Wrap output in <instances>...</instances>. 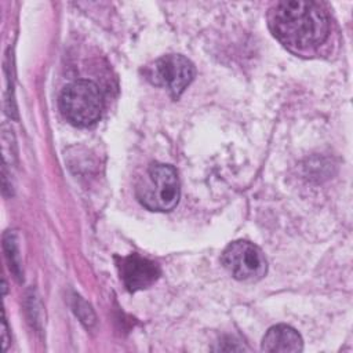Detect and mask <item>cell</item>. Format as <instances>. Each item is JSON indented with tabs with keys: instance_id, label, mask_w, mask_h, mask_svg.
<instances>
[{
	"instance_id": "4",
	"label": "cell",
	"mask_w": 353,
	"mask_h": 353,
	"mask_svg": "<svg viewBox=\"0 0 353 353\" xmlns=\"http://www.w3.org/2000/svg\"><path fill=\"white\" fill-rule=\"evenodd\" d=\"M225 269L240 281H258L268 272V262L262 250L251 241L230 243L221 256Z\"/></svg>"
},
{
	"instance_id": "3",
	"label": "cell",
	"mask_w": 353,
	"mask_h": 353,
	"mask_svg": "<svg viewBox=\"0 0 353 353\" xmlns=\"http://www.w3.org/2000/svg\"><path fill=\"white\" fill-rule=\"evenodd\" d=\"M102 108V92L90 80H77L68 84L59 97V109L63 117L77 127L94 124L101 117Z\"/></svg>"
},
{
	"instance_id": "1",
	"label": "cell",
	"mask_w": 353,
	"mask_h": 353,
	"mask_svg": "<svg viewBox=\"0 0 353 353\" xmlns=\"http://www.w3.org/2000/svg\"><path fill=\"white\" fill-rule=\"evenodd\" d=\"M268 22L273 36L295 51L317 47L330 32L327 12L316 1H279L270 8Z\"/></svg>"
},
{
	"instance_id": "8",
	"label": "cell",
	"mask_w": 353,
	"mask_h": 353,
	"mask_svg": "<svg viewBox=\"0 0 353 353\" xmlns=\"http://www.w3.org/2000/svg\"><path fill=\"white\" fill-rule=\"evenodd\" d=\"M3 345H4V349L7 347V343H8V339H7V324H6V319H3Z\"/></svg>"
},
{
	"instance_id": "5",
	"label": "cell",
	"mask_w": 353,
	"mask_h": 353,
	"mask_svg": "<svg viewBox=\"0 0 353 353\" xmlns=\"http://www.w3.org/2000/svg\"><path fill=\"white\" fill-rule=\"evenodd\" d=\"M146 79L157 85L167 88L174 98H178L194 77L193 63L179 54L160 57L145 69Z\"/></svg>"
},
{
	"instance_id": "6",
	"label": "cell",
	"mask_w": 353,
	"mask_h": 353,
	"mask_svg": "<svg viewBox=\"0 0 353 353\" xmlns=\"http://www.w3.org/2000/svg\"><path fill=\"white\" fill-rule=\"evenodd\" d=\"M119 270L124 285L131 292L150 287L160 276V268L157 263L148 258H142L138 254L121 258Z\"/></svg>"
},
{
	"instance_id": "7",
	"label": "cell",
	"mask_w": 353,
	"mask_h": 353,
	"mask_svg": "<svg viewBox=\"0 0 353 353\" xmlns=\"http://www.w3.org/2000/svg\"><path fill=\"white\" fill-rule=\"evenodd\" d=\"M261 349L269 353L301 352L303 342L296 330L285 324H277L268 330L262 339Z\"/></svg>"
},
{
	"instance_id": "2",
	"label": "cell",
	"mask_w": 353,
	"mask_h": 353,
	"mask_svg": "<svg viewBox=\"0 0 353 353\" xmlns=\"http://www.w3.org/2000/svg\"><path fill=\"white\" fill-rule=\"evenodd\" d=\"M181 188L175 168L164 163H152L145 179L137 186L139 203L150 211H171L179 201Z\"/></svg>"
}]
</instances>
